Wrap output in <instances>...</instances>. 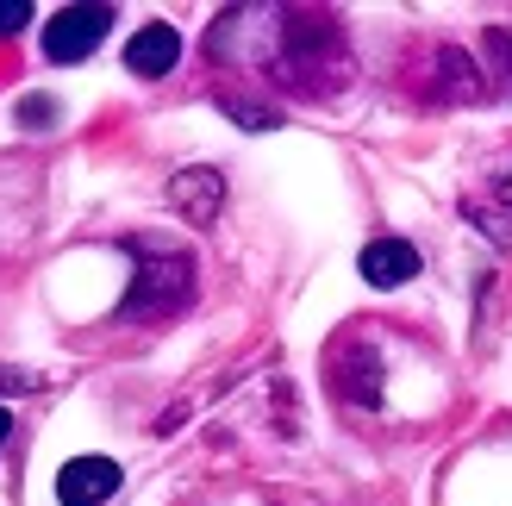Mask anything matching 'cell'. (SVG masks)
I'll use <instances>...</instances> for the list:
<instances>
[{
    "label": "cell",
    "instance_id": "obj_3",
    "mask_svg": "<svg viewBox=\"0 0 512 506\" xmlns=\"http://www.w3.org/2000/svg\"><path fill=\"white\" fill-rule=\"evenodd\" d=\"M113 32V7H63L57 19L44 25V57L50 63H82L88 50H100V38Z\"/></svg>",
    "mask_w": 512,
    "mask_h": 506
},
{
    "label": "cell",
    "instance_id": "obj_9",
    "mask_svg": "<svg viewBox=\"0 0 512 506\" xmlns=\"http://www.w3.org/2000/svg\"><path fill=\"white\" fill-rule=\"evenodd\" d=\"M219 113H232L244 132H269V125H275L269 107H256V100H238V94H219Z\"/></svg>",
    "mask_w": 512,
    "mask_h": 506
},
{
    "label": "cell",
    "instance_id": "obj_7",
    "mask_svg": "<svg viewBox=\"0 0 512 506\" xmlns=\"http://www.w3.org/2000/svg\"><path fill=\"white\" fill-rule=\"evenodd\" d=\"M331 375H338V394L356 407H375L381 400V357L369 344H338L331 350Z\"/></svg>",
    "mask_w": 512,
    "mask_h": 506
},
{
    "label": "cell",
    "instance_id": "obj_10",
    "mask_svg": "<svg viewBox=\"0 0 512 506\" xmlns=\"http://www.w3.org/2000/svg\"><path fill=\"white\" fill-rule=\"evenodd\" d=\"M50 119H57V100H50V94H25V100H19V125L50 132Z\"/></svg>",
    "mask_w": 512,
    "mask_h": 506
},
{
    "label": "cell",
    "instance_id": "obj_6",
    "mask_svg": "<svg viewBox=\"0 0 512 506\" xmlns=\"http://www.w3.org/2000/svg\"><path fill=\"white\" fill-rule=\"evenodd\" d=\"M175 63H182V32H175V25H163V19L138 25V32H132V44H125V69H132V75H144V82H157V75H169Z\"/></svg>",
    "mask_w": 512,
    "mask_h": 506
},
{
    "label": "cell",
    "instance_id": "obj_4",
    "mask_svg": "<svg viewBox=\"0 0 512 506\" xmlns=\"http://www.w3.org/2000/svg\"><path fill=\"white\" fill-rule=\"evenodd\" d=\"M125 482V469L113 457H69L57 475V500L63 506H107Z\"/></svg>",
    "mask_w": 512,
    "mask_h": 506
},
{
    "label": "cell",
    "instance_id": "obj_12",
    "mask_svg": "<svg viewBox=\"0 0 512 506\" xmlns=\"http://www.w3.org/2000/svg\"><path fill=\"white\" fill-rule=\"evenodd\" d=\"M32 388V375H19V369H0V394H25Z\"/></svg>",
    "mask_w": 512,
    "mask_h": 506
},
{
    "label": "cell",
    "instance_id": "obj_5",
    "mask_svg": "<svg viewBox=\"0 0 512 506\" xmlns=\"http://www.w3.org/2000/svg\"><path fill=\"white\" fill-rule=\"evenodd\" d=\"M169 207L182 213L188 225H213V219H219V207H225V175H219V169H207V163L182 169V175L169 182Z\"/></svg>",
    "mask_w": 512,
    "mask_h": 506
},
{
    "label": "cell",
    "instance_id": "obj_13",
    "mask_svg": "<svg viewBox=\"0 0 512 506\" xmlns=\"http://www.w3.org/2000/svg\"><path fill=\"white\" fill-rule=\"evenodd\" d=\"M7 432H13V413L0 407V450H7Z\"/></svg>",
    "mask_w": 512,
    "mask_h": 506
},
{
    "label": "cell",
    "instance_id": "obj_2",
    "mask_svg": "<svg viewBox=\"0 0 512 506\" xmlns=\"http://www.w3.org/2000/svg\"><path fill=\"white\" fill-rule=\"evenodd\" d=\"M132 257H138V269H132L125 300H119V319H169V313H182L194 300V257H188V250L138 238Z\"/></svg>",
    "mask_w": 512,
    "mask_h": 506
},
{
    "label": "cell",
    "instance_id": "obj_1",
    "mask_svg": "<svg viewBox=\"0 0 512 506\" xmlns=\"http://www.w3.org/2000/svg\"><path fill=\"white\" fill-rule=\"evenodd\" d=\"M263 50H256V69L269 75L275 88L288 94H338L344 75H350V50H344V25L331 13H306V7H269Z\"/></svg>",
    "mask_w": 512,
    "mask_h": 506
},
{
    "label": "cell",
    "instance_id": "obj_14",
    "mask_svg": "<svg viewBox=\"0 0 512 506\" xmlns=\"http://www.w3.org/2000/svg\"><path fill=\"white\" fill-rule=\"evenodd\" d=\"M500 200H512V175H500Z\"/></svg>",
    "mask_w": 512,
    "mask_h": 506
},
{
    "label": "cell",
    "instance_id": "obj_8",
    "mask_svg": "<svg viewBox=\"0 0 512 506\" xmlns=\"http://www.w3.org/2000/svg\"><path fill=\"white\" fill-rule=\"evenodd\" d=\"M356 269H363L369 288H400V282H413V275H419V250L406 244V238H369L363 257H356Z\"/></svg>",
    "mask_w": 512,
    "mask_h": 506
},
{
    "label": "cell",
    "instance_id": "obj_11",
    "mask_svg": "<svg viewBox=\"0 0 512 506\" xmlns=\"http://www.w3.org/2000/svg\"><path fill=\"white\" fill-rule=\"evenodd\" d=\"M19 25H32V7L25 0H0V38H13Z\"/></svg>",
    "mask_w": 512,
    "mask_h": 506
}]
</instances>
